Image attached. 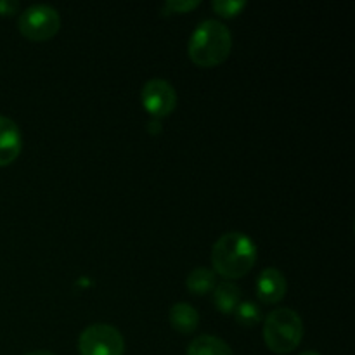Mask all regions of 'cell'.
I'll list each match as a JSON object with an SVG mask.
<instances>
[{
  "instance_id": "obj_1",
  "label": "cell",
  "mask_w": 355,
  "mask_h": 355,
  "mask_svg": "<svg viewBox=\"0 0 355 355\" xmlns=\"http://www.w3.org/2000/svg\"><path fill=\"white\" fill-rule=\"evenodd\" d=\"M257 260V246L241 232H227L220 236L211 250V263L215 272L225 279H239L253 269Z\"/></svg>"
},
{
  "instance_id": "obj_2",
  "label": "cell",
  "mask_w": 355,
  "mask_h": 355,
  "mask_svg": "<svg viewBox=\"0 0 355 355\" xmlns=\"http://www.w3.org/2000/svg\"><path fill=\"white\" fill-rule=\"evenodd\" d=\"M232 49V35L225 24L215 19L198 24L189 40V58L201 68H214L229 58Z\"/></svg>"
},
{
  "instance_id": "obj_3",
  "label": "cell",
  "mask_w": 355,
  "mask_h": 355,
  "mask_svg": "<svg viewBox=\"0 0 355 355\" xmlns=\"http://www.w3.org/2000/svg\"><path fill=\"white\" fill-rule=\"evenodd\" d=\"M304 338V324L300 315L291 309H276L263 324V340L267 349L274 354H290Z\"/></svg>"
},
{
  "instance_id": "obj_4",
  "label": "cell",
  "mask_w": 355,
  "mask_h": 355,
  "mask_svg": "<svg viewBox=\"0 0 355 355\" xmlns=\"http://www.w3.org/2000/svg\"><path fill=\"white\" fill-rule=\"evenodd\" d=\"M21 35L31 42H45L55 37L61 28V16L51 6H31L17 21Z\"/></svg>"
},
{
  "instance_id": "obj_5",
  "label": "cell",
  "mask_w": 355,
  "mask_h": 355,
  "mask_svg": "<svg viewBox=\"0 0 355 355\" xmlns=\"http://www.w3.org/2000/svg\"><path fill=\"white\" fill-rule=\"evenodd\" d=\"M121 333L110 324H92L78 338L80 355H123Z\"/></svg>"
},
{
  "instance_id": "obj_6",
  "label": "cell",
  "mask_w": 355,
  "mask_h": 355,
  "mask_svg": "<svg viewBox=\"0 0 355 355\" xmlns=\"http://www.w3.org/2000/svg\"><path fill=\"white\" fill-rule=\"evenodd\" d=\"M142 106L148 113L156 118H165L175 110L177 106V92L166 80L155 78L149 80L142 87Z\"/></svg>"
},
{
  "instance_id": "obj_7",
  "label": "cell",
  "mask_w": 355,
  "mask_h": 355,
  "mask_svg": "<svg viewBox=\"0 0 355 355\" xmlns=\"http://www.w3.org/2000/svg\"><path fill=\"white\" fill-rule=\"evenodd\" d=\"M286 277L283 276L281 270L272 269V267L262 270V274L257 279V297L266 305L279 304L286 295Z\"/></svg>"
},
{
  "instance_id": "obj_8",
  "label": "cell",
  "mask_w": 355,
  "mask_h": 355,
  "mask_svg": "<svg viewBox=\"0 0 355 355\" xmlns=\"http://www.w3.org/2000/svg\"><path fill=\"white\" fill-rule=\"evenodd\" d=\"M23 141L17 125L10 118L0 116V166H7L19 156Z\"/></svg>"
},
{
  "instance_id": "obj_9",
  "label": "cell",
  "mask_w": 355,
  "mask_h": 355,
  "mask_svg": "<svg viewBox=\"0 0 355 355\" xmlns=\"http://www.w3.org/2000/svg\"><path fill=\"white\" fill-rule=\"evenodd\" d=\"M198 322H200V314L189 304L180 302L170 309V324L180 335H191L196 331Z\"/></svg>"
},
{
  "instance_id": "obj_10",
  "label": "cell",
  "mask_w": 355,
  "mask_h": 355,
  "mask_svg": "<svg viewBox=\"0 0 355 355\" xmlns=\"http://www.w3.org/2000/svg\"><path fill=\"white\" fill-rule=\"evenodd\" d=\"M187 355H234L224 340L211 335H201L187 347Z\"/></svg>"
},
{
  "instance_id": "obj_11",
  "label": "cell",
  "mask_w": 355,
  "mask_h": 355,
  "mask_svg": "<svg viewBox=\"0 0 355 355\" xmlns=\"http://www.w3.org/2000/svg\"><path fill=\"white\" fill-rule=\"evenodd\" d=\"M239 297H241L239 288L234 283H229V281L220 283L217 288H214V304L224 314L234 312V309L239 304Z\"/></svg>"
},
{
  "instance_id": "obj_12",
  "label": "cell",
  "mask_w": 355,
  "mask_h": 355,
  "mask_svg": "<svg viewBox=\"0 0 355 355\" xmlns=\"http://www.w3.org/2000/svg\"><path fill=\"white\" fill-rule=\"evenodd\" d=\"M186 286L193 295L210 293L215 288V272L210 269H205V267L194 269L193 272L187 276Z\"/></svg>"
},
{
  "instance_id": "obj_13",
  "label": "cell",
  "mask_w": 355,
  "mask_h": 355,
  "mask_svg": "<svg viewBox=\"0 0 355 355\" xmlns=\"http://www.w3.org/2000/svg\"><path fill=\"white\" fill-rule=\"evenodd\" d=\"M234 315H236V321L239 322L241 326H250L257 324L262 318V312H260L259 305L253 304V302H241L238 304V307L234 309Z\"/></svg>"
},
{
  "instance_id": "obj_14",
  "label": "cell",
  "mask_w": 355,
  "mask_h": 355,
  "mask_svg": "<svg viewBox=\"0 0 355 355\" xmlns=\"http://www.w3.org/2000/svg\"><path fill=\"white\" fill-rule=\"evenodd\" d=\"M215 12L222 17H234L241 12V9H245L246 2H236V0H215L211 3Z\"/></svg>"
},
{
  "instance_id": "obj_15",
  "label": "cell",
  "mask_w": 355,
  "mask_h": 355,
  "mask_svg": "<svg viewBox=\"0 0 355 355\" xmlns=\"http://www.w3.org/2000/svg\"><path fill=\"white\" fill-rule=\"evenodd\" d=\"M200 6V2H196V0H189V2H179V0H170V2H166L165 6V12L166 14H182V12H189V10L196 9V7Z\"/></svg>"
},
{
  "instance_id": "obj_16",
  "label": "cell",
  "mask_w": 355,
  "mask_h": 355,
  "mask_svg": "<svg viewBox=\"0 0 355 355\" xmlns=\"http://www.w3.org/2000/svg\"><path fill=\"white\" fill-rule=\"evenodd\" d=\"M19 9V3L14 0H0V16H12Z\"/></svg>"
},
{
  "instance_id": "obj_17",
  "label": "cell",
  "mask_w": 355,
  "mask_h": 355,
  "mask_svg": "<svg viewBox=\"0 0 355 355\" xmlns=\"http://www.w3.org/2000/svg\"><path fill=\"white\" fill-rule=\"evenodd\" d=\"M156 125H158V123H156V121H153V123H149V132H153V134H156V132H158V130H162V128L156 127Z\"/></svg>"
},
{
  "instance_id": "obj_18",
  "label": "cell",
  "mask_w": 355,
  "mask_h": 355,
  "mask_svg": "<svg viewBox=\"0 0 355 355\" xmlns=\"http://www.w3.org/2000/svg\"><path fill=\"white\" fill-rule=\"evenodd\" d=\"M26 355H55V354L47 352V350H38V352H30V354H26Z\"/></svg>"
},
{
  "instance_id": "obj_19",
  "label": "cell",
  "mask_w": 355,
  "mask_h": 355,
  "mask_svg": "<svg viewBox=\"0 0 355 355\" xmlns=\"http://www.w3.org/2000/svg\"><path fill=\"white\" fill-rule=\"evenodd\" d=\"M300 355H321V354H318V352H312V350H307V352H302Z\"/></svg>"
}]
</instances>
